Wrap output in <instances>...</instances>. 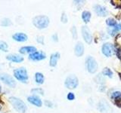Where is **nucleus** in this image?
<instances>
[{
	"mask_svg": "<svg viewBox=\"0 0 121 113\" xmlns=\"http://www.w3.org/2000/svg\"><path fill=\"white\" fill-rule=\"evenodd\" d=\"M106 23H107V24H108V26H113V27L117 25V23H116L115 20H113V19H112V18L108 19V20L107 21H106Z\"/></svg>",
	"mask_w": 121,
	"mask_h": 113,
	"instance_id": "5701e85b",
	"label": "nucleus"
},
{
	"mask_svg": "<svg viewBox=\"0 0 121 113\" xmlns=\"http://www.w3.org/2000/svg\"><path fill=\"white\" fill-rule=\"evenodd\" d=\"M103 74L106 76H108L109 78H112L113 77V73L112 71L109 69V68H104L103 70Z\"/></svg>",
	"mask_w": 121,
	"mask_h": 113,
	"instance_id": "412c9836",
	"label": "nucleus"
},
{
	"mask_svg": "<svg viewBox=\"0 0 121 113\" xmlns=\"http://www.w3.org/2000/svg\"><path fill=\"white\" fill-rule=\"evenodd\" d=\"M0 50L6 52L8 51V44L3 41H0Z\"/></svg>",
	"mask_w": 121,
	"mask_h": 113,
	"instance_id": "4be33fe9",
	"label": "nucleus"
},
{
	"mask_svg": "<svg viewBox=\"0 0 121 113\" xmlns=\"http://www.w3.org/2000/svg\"><path fill=\"white\" fill-rule=\"evenodd\" d=\"M71 32H72V35H73V38L74 39H76L77 38V29H76L75 26H73L71 29Z\"/></svg>",
	"mask_w": 121,
	"mask_h": 113,
	"instance_id": "b1692460",
	"label": "nucleus"
},
{
	"mask_svg": "<svg viewBox=\"0 0 121 113\" xmlns=\"http://www.w3.org/2000/svg\"><path fill=\"white\" fill-rule=\"evenodd\" d=\"M113 28H114V29L116 30L117 32L118 31H121V24H117L115 26H113Z\"/></svg>",
	"mask_w": 121,
	"mask_h": 113,
	"instance_id": "c85d7f7f",
	"label": "nucleus"
},
{
	"mask_svg": "<svg viewBox=\"0 0 121 113\" xmlns=\"http://www.w3.org/2000/svg\"><path fill=\"white\" fill-rule=\"evenodd\" d=\"M1 90H2V88H1V85H0V92H1Z\"/></svg>",
	"mask_w": 121,
	"mask_h": 113,
	"instance_id": "72a5a7b5",
	"label": "nucleus"
},
{
	"mask_svg": "<svg viewBox=\"0 0 121 113\" xmlns=\"http://www.w3.org/2000/svg\"><path fill=\"white\" fill-rule=\"evenodd\" d=\"M35 79L37 84L42 85L44 82V75L40 73H36L35 75Z\"/></svg>",
	"mask_w": 121,
	"mask_h": 113,
	"instance_id": "f3484780",
	"label": "nucleus"
},
{
	"mask_svg": "<svg viewBox=\"0 0 121 113\" xmlns=\"http://www.w3.org/2000/svg\"><path fill=\"white\" fill-rule=\"evenodd\" d=\"M1 109H2V105H0V110H1Z\"/></svg>",
	"mask_w": 121,
	"mask_h": 113,
	"instance_id": "f704fd0d",
	"label": "nucleus"
},
{
	"mask_svg": "<svg viewBox=\"0 0 121 113\" xmlns=\"http://www.w3.org/2000/svg\"><path fill=\"white\" fill-rule=\"evenodd\" d=\"M111 98L116 101H121V92L116 91L113 92L111 95Z\"/></svg>",
	"mask_w": 121,
	"mask_h": 113,
	"instance_id": "6ab92c4d",
	"label": "nucleus"
},
{
	"mask_svg": "<svg viewBox=\"0 0 121 113\" xmlns=\"http://www.w3.org/2000/svg\"><path fill=\"white\" fill-rule=\"evenodd\" d=\"M78 83V78L77 76H75L74 75H70L66 78L64 84L68 89H74L77 87Z\"/></svg>",
	"mask_w": 121,
	"mask_h": 113,
	"instance_id": "39448f33",
	"label": "nucleus"
},
{
	"mask_svg": "<svg viewBox=\"0 0 121 113\" xmlns=\"http://www.w3.org/2000/svg\"><path fill=\"white\" fill-rule=\"evenodd\" d=\"M67 99L69 100H73L75 99V96L73 93H69L67 94Z\"/></svg>",
	"mask_w": 121,
	"mask_h": 113,
	"instance_id": "cd10ccee",
	"label": "nucleus"
},
{
	"mask_svg": "<svg viewBox=\"0 0 121 113\" xmlns=\"http://www.w3.org/2000/svg\"><path fill=\"white\" fill-rule=\"evenodd\" d=\"M14 75L18 81H21L22 82H26L28 80V75L26 69L24 67L18 68L14 71Z\"/></svg>",
	"mask_w": 121,
	"mask_h": 113,
	"instance_id": "7ed1b4c3",
	"label": "nucleus"
},
{
	"mask_svg": "<svg viewBox=\"0 0 121 113\" xmlns=\"http://www.w3.org/2000/svg\"><path fill=\"white\" fill-rule=\"evenodd\" d=\"M43 39H44L43 36H39L37 38V41H38V42L43 44Z\"/></svg>",
	"mask_w": 121,
	"mask_h": 113,
	"instance_id": "c756f323",
	"label": "nucleus"
},
{
	"mask_svg": "<svg viewBox=\"0 0 121 113\" xmlns=\"http://www.w3.org/2000/svg\"><path fill=\"white\" fill-rule=\"evenodd\" d=\"M6 58L7 60L14 63H21L24 60V57L18 54H9L6 56Z\"/></svg>",
	"mask_w": 121,
	"mask_h": 113,
	"instance_id": "4468645a",
	"label": "nucleus"
},
{
	"mask_svg": "<svg viewBox=\"0 0 121 113\" xmlns=\"http://www.w3.org/2000/svg\"><path fill=\"white\" fill-rule=\"evenodd\" d=\"M13 39L17 41H25L27 40V36L26 35L25 33H23V32H17L14 34L12 36Z\"/></svg>",
	"mask_w": 121,
	"mask_h": 113,
	"instance_id": "ddd939ff",
	"label": "nucleus"
},
{
	"mask_svg": "<svg viewBox=\"0 0 121 113\" xmlns=\"http://www.w3.org/2000/svg\"><path fill=\"white\" fill-rule=\"evenodd\" d=\"M101 51L106 56H111L114 53V48L111 43H105L102 46Z\"/></svg>",
	"mask_w": 121,
	"mask_h": 113,
	"instance_id": "6e6552de",
	"label": "nucleus"
},
{
	"mask_svg": "<svg viewBox=\"0 0 121 113\" xmlns=\"http://www.w3.org/2000/svg\"><path fill=\"white\" fill-rule=\"evenodd\" d=\"M59 58H60L59 53H55V54H52L51 55V57H50V61H49L50 66H55Z\"/></svg>",
	"mask_w": 121,
	"mask_h": 113,
	"instance_id": "2eb2a0df",
	"label": "nucleus"
},
{
	"mask_svg": "<svg viewBox=\"0 0 121 113\" xmlns=\"http://www.w3.org/2000/svg\"><path fill=\"white\" fill-rule=\"evenodd\" d=\"M32 92L33 93H35V94H36V93H40L41 95H43V90H42V89H40V88H36V89H33V90H32Z\"/></svg>",
	"mask_w": 121,
	"mask_h": 113,
	"instance_id": "393cba45",
	"label": "nucleus"
},
{
	"mask_svg": "<svg viewBox=\"0 0 121 113\" xmlns=\"http://www.w3.org/2000/svg\"><path fill=\"white\" fill-rule=\"evenodd\" d=\"M52 39L55 41H58V36H57V34H55V35L52 36Z\"/></svg>",
	"mask_w": 121,
	"mask_h": 113,
	"instance_id": "473e14b6",
	"label": "nucleus"
},
{
	"mask_svg": "<svg viewBox=\"0 0 121 113\" xmlns=\"http://www.w3.org/2000/svg\"><path fill=\"white\" fill-rule=\"evenodd\" d=\"M27 100L30 103H32L33 105L38 107H40L43 105V102L40 100V98L38 97L37 96H30L27 98Z\"/></svg>",
	"mask_w": 121,
	"mask_h": 113,
	"instance_id": "9b49d317",
	"label": "nucleus"
},
{
	"mask_svg": "<svg viewBox=\"0 0 121 113\" xmlns=\"http://www.w3.org/2000/svg\"><path fill=\"white\" fill-rule=\"evenodd\" d=\"M82 35L83 39L87 44H91L92 41V36L90 32V29L86 26H84L82 27Z\"/></svg>",
	"mask_w": 121,
	"mask_h": 113,
	"instance_id": "0eeeda50",
	"label": "nucleus"
},
{
	"mask_svg": "<svg viewBox=\"0 0 121 113\" xmlns=\"http://www.w3.org/2000/svg\"><path fill=\"white\" fill-rule=\"evenodd\" d=\"M9 100L17 112L20 113H25V112L26 111V105L21 100L14 97H9Z\"/></svg>",
	"mask_w": 121,
	"mask_h": 113,
	"instance_id": "f257e3e1",
	"label": "nucleus"
},
{
	"mask_svg": "<svg viewBox=\"0 0 121 113\" xmlns=\"http://www.w3.org/2000/svg\"><path fill=\"white\" fill-rule=\"evenodd\" d=\"M74 53H75V55L77 56H81L83 53H84V46L82 42L79 41V42L77 43L74 48Z\"/></svg>",
	"mask_w": 121,
	"mask_h": 113,
	"instance_id": "f8f14e48",
	"label": "nucleus"
},
{
	"mask_svg": "<svg viewBox=\"0 0 121 113\" xmlns=\"http://www.w3.org/2000/svg\"><path fill=\"white\" fill-rule=\"evenodd\" d=\"M36 51V48L33 46H24L20 48V53L21 54H26V53H34Z\"/></svg>",
	"mask_w": 121,
	"mask_h": 113,
	"instance_id": "dca6fc26",
	"label": "nucleus"
},
{
	"mask_svg": "<svg viewBox=\"0 0 121 113\" xmlns=\"http://www.w3.org/2000/svg\"><path fill=\"white\" fill-rule=\"evenodd\" d=\"M108 32L110 33V35L111 36H116V32H117V31L114 29V28H113V29H108Z\"/></svg>",
	"mask_w": 121,
	"mask_h": 113,
	"instance_id": "bb28decb",
	"label": "nucleus"
},
{
	"mask_svg": "<svg viewBox=\"0 0 121 113\" xmlns=\"http://www.w3.org/2000/svg\"><path fill=\"white\" fill-rule=\"evenodd\" d=\"M0 25L2 26H9L11 25V21L10 19L8 18H4L2 20L0 21Z\"/></svg>",
	"mask_w": 121,
	"mask_h": 113,
	"instance_id": "aec40b11",
	"label": "nucleus"
},
{
	"mask_svg": "<svg viewBox=\"0 0 121 113\" xmlns=\"http://www.w3.org/2000/svg\"><path fill=\"white\" fill-rule=\"evenodd\" d=\"M45 105H47V106H48V107H52V103H50L49 101L46 100V101L45 102Z\"/></svg>",
	"mask_w": 121,
	"mask_h": 113,
	"instance_id": "7c9ffc66",
	"label": "nucleus"
},
{
	"mask_svg": "<svg viewBox=\"0 0 121 113\" xmlns=\"http://www.w3.org/2000/svg\"><path fill=\"white\" fill-rule=\"evenodd\" d=\"M60 20H61L62 23H64V24H66V23L67 22V15L65 13H63L62 15H61V18H60Z\"/></svg>",
	"mask_w": 121,
	"mask_h": 113,
	"instance_id": "a878e982",
	"label": "nucleus"
},
{
	"mask_svg": "<svg viewBox=\"0 0 121 113\" xmlns=\"http://www.w3.org/2000/svg\"><path fill=\"white\" fill-rule=\"evenodd\" d=\"M45 57H46V55H45V54L43 51H36L34 53H32V54H30L29 56V58L30 60H35V61L44 60Z\"/></svg>",
	"mask_w": 121,
	"mask_h": 113,
	"instance_id": "1a4fd4ad",
	"label": "nucleus"
},
{
	"mask_svg": "<svg viewBox=\"0 0 121 113\" xmlns=\"http://www.w3.org/2000/svg\"><path fill=\"white\" fill-rule=\"evenodd\" d=\"M82 18L85 23L89 22L90 18H91V13L89 12V11H83L82 14Z\"/></svg>",
	"mask_w": 121,
	"mask_h": 113,
	"instance_id": "a211bd4d",
	"label": "nucleus"
},
{
	"mask_svg": "<svg viewBox=\"0 0 121 113\" xmlns=\"http://www.w3.org/2000/svg\"><path fill=\"white\" fill-rule=\"evenodd\" d=\"M117 56H118V58L121 59V49H119V50L117 51Z\"/></svg>",
	"mask_w": 121,
	"mask_h": 113,
	"instance_id": "2f4dec72",
	"label": "nucleus"
},
{
	"mask_svg": "<svg viewBox=\"0 0 121 113\" xmlns=\"http://www.w3.org/2000/svg\"><path fill=\"white\" fill-rule=\"evenodd\" d=\"M94 10L96 12V14L98 16H101V17H106L108 14V11L107 8L101 5H95L94 7Z\"/></svg>",
	"mask_w": 121,
	"mask_h": 113,
	"instance_id": "9d476101",
	"label": "nucleus"
},
{
	"mask_svg": "<svg viewBox=\"0 0 121 113\" xmlns=\"http://www.w3.org/2000/svg\"><path fill=\"white\" fill-rule=\"evenodd\" d=\"M87 70L90 73H95L98 69V63L92 56H88L86 61Z\"/></svg>",
	"mask_w": 121,
	"mask_h": 113,
	"instance_id": "20e7f679",
	"label": "nucleus"
},
{
	"mask_svg": "<svg viewBox=\"0 0 121 113\" xmlns=\"http://www.w3.org/2000/svg\"><path fill=\"white\" fill-rule=\"evenodd\" d=\"M0 80L3 81L5 85H8L11 88H14L16 86V81L13 77L7 73H0Z\"/></svg>",
	"mask_w": 121,
	"mask_h": 113,
	"instance_id": "423d86ee",
	"label": "nucleus"
},
{
	"mask_svg": "<svg viewBox=\"0 0 121 113\" xmlns=\"http://www.w3.org/2000/svg\"><path fill=\"white\" fill-rule=\"evenodd\" d=\"M33 24L38 29L46 28L49 24V19L45 15L36 16L33 19Z\"/></svg>",
	"mask_w": 121,
	"mask_h": 113,
	"instance_id": "f03ea898",
	"label": "nucleus"
}]
</instances>
